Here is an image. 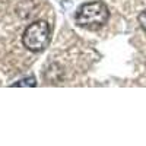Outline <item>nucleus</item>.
Instances as JSON below:
<instances>
[{
    "mask_svg": "<svg viewBox=\"0 0 146 146\" xmlns=\"http://www.w3.org/2000/svg\"><path fill=\"white\" fill-rule=\"evenodd\" d=\"M22 42L29 51H42L50 42V25L45 21H36L25 29Z\"/></svg>",
    "mask_w": 146,
    "mask_h": 146,
    "instance_id": "f03ea898",
    "label": "nucleus"
},
{
    "mask_svg": "<svg viewBox=\"0 0 146 146\" xmlns=\"http://www.w3.org/2000/svg\"><path fill=\"white\" fill-rule=\"evenodd\" d=\"M36 85V82H35V78H25V79H22V80H19V82H16V83H13L12 86H35Z\"/></svg>",
    "mask_w": 146,
    "mask_h": 146,
    "instance_id": "7ed1b4c3",
    "label": "nucleus"
},
{
    "mask_svg": "<svg viewBox=\"0 0 146 146\" xmlns=\"http://www.w3.org/2000/svg\"><path fill=\"white\" fill-rule=\"evenodd\" d=\"M137 21H139V23H140V28L146 32V9H145L143 12H140V15H139Z\"/></svg>",
    "mask_w": 146,
    "mask_h": 146,
    "instance_id": "20e7f679",
    "label": "nucleus"
},
{
    "mask_svg": "<svg viewBox=\"0 0 146 146\" xmlns=\"http://www.w3.org/2000/svg\"><path fill=\"white\" fill-rule=\"evenodd\" d=\"M110 18V10L102 2H91L80 6L76 13V23L80 28L96 31L104 27Z\"/></svg>",
    "mask_w": 146,
    "mask_h": 146,
    "instance_id": "f257e3e1",
    "label": "nucleus"
}]
</instances>
